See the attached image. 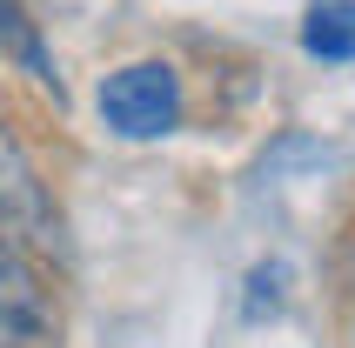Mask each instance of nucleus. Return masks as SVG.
I'll return each mask as SVG.
<instances>
[{
    "mask_svg": "<svg viewBox=\"0 0 355 348\" xmlns=\"http://www.w3.org/2000/svg\"><path fill=\"white\" fill-rule=\"evenodd\" d=\"M54 335V295L34 268V248L0 221V348H40Z\"/></svg>",
    "mask_w": 355,
    "mask_h": 348,
    "instance_id": "nucleus-2",
    "label": "nucleus"
},
{
    "mask_svg": "<svg viewBox=\"0 0 355 348\" xmlns=\"http://www.w3.org/2000/svg\"><path fill=\"white\" fill-rule=\"evenodd\" d=\"M0 221H7L34 254L60 248V214H54V201H47V188H40L27 148L7 134V121H0Z\"/></svg>",
    "mask_w": 355,
    "mask_h": 348,
    "instance_id": "nucleus-3",
    "label": "nucleus"
},
{
    "mask_svg": "<svg viewBox=\"0 0 355 348\" xmlns=\"http://www.w3.org/2000/svg\"><path fill=\"white\" fill-rule=\"evenodd\" d=\"M101 128L121 141H161L175 134L181 114H188V94H181V74L168 67V60H128V67H114V74L101 80Z\"/></svg>",
    "mask_w": 355,
    "mask_h": 348,
    "instance_id": "nucleus-1",
    "label": "nucleus"
},
{
    "mask_svg": "<svg viewBox=\"0 0 355 348\" xmlns=\"http://www.w3.org/2000/svg\"><path fill=\"white\" fill-rule=\"evenodd\" d=\"M288 281H295V268L282 261V254H268V261H255L248 268V295H241V322H275L282 308H288Z\"/></svg>",
    "mask_w": 355,
    "mask_h": 348,
    "instance_id": "nucleus-6",
    "label": "nucleus"
},
{
    "mask_svg": "<svg viewBox=\"0 0 355 348\" xmlns=\"http://www.w3.org/2000/svg\"><path fill=\"white\" fill-rule=\"evenodd\" d=\"M302 54L309 60H355V0H309L302 14Z\"/></svg>",
    "mask_w": 355,
    "mask_h": 348,
    "instance_id": "nucleus-4",
    "label": "nucleus"
},
{
    "mask_svg": "<svg viewBox=\"0 0 355 348\" xmlns=\"http://www.w3.org/2000/svg\"><path fill=\"white\" fill-rule=\"evenodd\" d=\"M0 47H7V54H14L20 67H27V74L40 80V87H54V94H60V74H54V60H47V47H40V34H34V20L20 14L14 0H0Z\"/></svg>",
    "mask_w": 355,
    "mask_h": 348,
    "instance_id": "nucleus-5",
    "label": "nucleus"
}]
</instances>
